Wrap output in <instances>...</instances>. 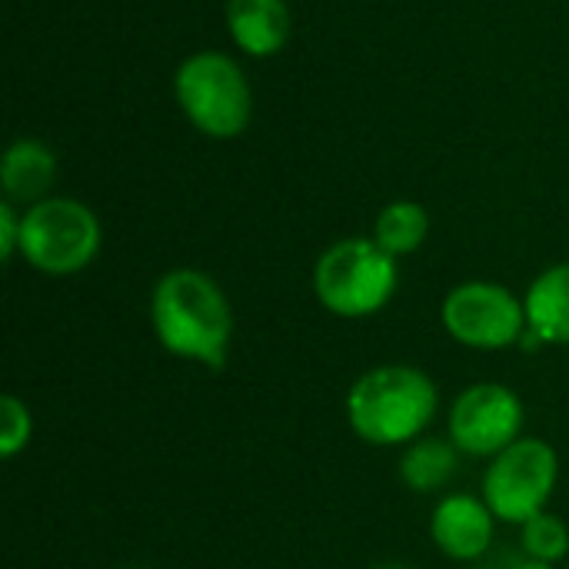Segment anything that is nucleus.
Listing matches in <instances>:
<instances>
[{
  "label": "nucleus",
  "instance_id": "obj_1",
  "mask_svg": "<svg viewBox=\"0 0 569 569\" xmlns=\"http://www.w3.org/2000/svg\"><path fill=\"white\" fill-rule=\"evenodd\" d=\"M150 323L160 347L180 360L220 370L233 340V310L220 283L193 267H177L153 283Z\"/></svg>",
  "mask_w": 569,
  "mask_h": 569
},
{
  "label": "nucleus",
  "instance_id": "obj_2",
  "mask_svg": "<svg viewBox=\"0 0 569 569\" xmlns=\"http://www.w3.org/2000/svg\"><path fill=\"white\" fill-rule=\"evenodd\" d=\"M440 410L437 383L407 363H383L360 373L347 393L350 430L370 447H410Z\"/></svg>",
  "mask_w": 569,
  "mask_h": 569
},
{
  "label": "nucleus",
  "instance_id": "obj_3",
  "mask_svg": "<svg viewBox=\"0 0 569 569\" xmlns=\"http://www.w3.org/2000/svg\"><path fill=\"white\" fill-rule=\"evenodd\" d=\"M400 270L373 237H350L323 250L313 267V293L333 317L363 320L380 313L397 293Z\"/></svg>",
  "mask_w": 569,
  "mask_h": 569
},
{
  "label": "nucleus",
  "instance_id": "obj_4",
  "mask_svg": "<svg viewBox=\"0 0 569 569\" xmlns=\"http://www.w3.org/2000/svg\"><path fill=\"white\" fill-rule=\"evenodd\" d=\"M173 93L187 120L213 140L240 137L253 113V93L240 63L217 50L187 57L173 73Z\"/></svg>",
  "mask_w": 569,
  "mask_h": 569
},
{
  "label": "nucleus",
  "instance_id": "obj_5",
  "mask_svg": "<svg viewBox=\"0 0 569 569\" xmlns=\"http://www.w3.org/2000/svg\"><path fill=\"white\" fill-rule=\"evenodd\" d=\"M97 213L70 197L30 203L20 220V257L47 277H73L100 253Z\"/></svg>",
  "mask_w": 569,
  "mask_h": 569
},
{
  "label": "nucleus",
  "instance_id": "obj_6",
  "mask_svg": "<svg viewBox=\"0 0 569 569\" xmlns=\"http://www.w3.org/2000/svg\"><path fill=\"white\" fill-rule=\"evenodd\" d=\"M560 457L540 437H520L497 453L483 473V500L497 520L523 527L540 517L557 490Z\"/></svg>",
  "mask_w": 569,
  "mask_h": 569
},
{
  "label": "nucleus",
  "instance_id": "obj_7",
  "mask_svg": "<svg viewBox=\"0 0 569 569\" xmlns=\"http://www.w3.org/2000/svg\"><path fill=\"white\" fill-rule=\"evenodd\" d=\"M440 323L463 347L507 350L527 333V307L503 283L467 280L443 297Z\"/></svg>",
  "mask_w": 569,
  "mask_h": 569
},
{
  "label": "nucleus",
  "instance_id": "obj_8",
  "mask_svg": "<svg viewBox=\"0 0 569 569\" xmlns=\"http://www.w3.org/2000/svg\"><path fill=\"white\" fill-rule=\"evenodd\" d=\"M523 403L503 383H473L450 407V443L467 457H497L523 433Z\"/></svg>",
  "mask_w": 569,
  "mask_h": 569
},
{
  "label": "nucleus",
  "instance_id": "obj_9",
  "mask_svg": "<svg viewBox=\"0 0 569 569\" xmlns=\"http://www.w3.org/2000/svg\"><path fill=\"white\" fill-rule=\"evenodd\" d=\"M493 510L483 497L473 493H450L437 503L430 517V537L437 550L450 560L470 563L480 560L493 543Z\"/></svg>",
  "mask_w": 569,
  "mask_h": 569
},
{
  "label": "nucleus",
  "instance_id": "obj_10",
  "mask_svg": "<svg viewBox=\"0 0 569 569\" xmlns=\"http://www.w3.org/2000/svg\"><path fill=\"white\" fill-rule=\"evenodd\" d=\"M227 30L250 57H273L293 33L287 0H227Z\"/></svg>",
  "mask_w": 569,
  "mask_h": 569
},
{
  "label": "nucleus",
  "instance_id": "obj_11",
  "mask_svg": "<svg viewBox=\"0 0 569 569\" xmlns=\"http://www.w3.org/2000/svg\"><path fill=\"white\" fill-rule=\"evenodd\" d=\"M57 177V157L40 140H13L0 163V187L10 203H40Z\"/></svg>",
  "mask_w": 569,
  "mask_h": 569
},
{
  "label": "nucleus",
  "instance_id": "obj_12",
  "mask_svg": "<svg viewBox=\"0 0 569 569\" xmlns=\"http://www.w3.org/2000/svg\"><path fill=\"white\" fill-rule=\"evenodd\" d=\"M527 327L543 343H569V260L543 270L527 297Z\"/></svg>",
  "mask_w": 569,
  "mask_h": 569
},
{
  "label": "nucleus",
  "instance_id": "obj_13",
  "mask_svg": "<svg viewBox=\"0 0 569 569\" xmlns=\"http://www.w3.org/2000/svg\"><path fill=\"white\" fill-rule=\"evenodd\" d=\"M460 467V450L443 437H420L400 457V480L413 493L443 490Z\"/></svg>",
  "mask_w": 569,
  "mask_h": 569
},
{
  "label": "nucleus",
  "instance_id": "obj_14",
  "mask_svg": "<svg viewBox=\"0 0 569 569\" xmlns=\"http://www.w3.org/2000/svg\"><path fill=\"white\" fill-rule=\"evenodd\" d=\"M430 233V213L417 200H393L380 210L373 223V240L390 253V257H407L423 247Z\"/></svg>",
  "mask_w": 569,
  "mask_h": 569
},
{
  "label": "nucleus",
  "instance_id": "obj_15",
  "mask_svg": "<svg viewBox=\"0 0 569 569\" xmlns=\"http://www.w3.org/2000/svg\"><path fill=\"white\" fill-rule=\"evenodd\" d=\"M523 550L537 560V563H557L569 553V530L567 523L557 513H540L533 520H527L523 527Z\"/></svg>",
  "mask_w": 569,
  "mask_h": 569
},
{
  "label": "nucleus",
  "instance_id": "obj_16",
  "mask_svg": "<svg viewBox=\"0 0 569 569\" xmlns=\"http://www.w3.org/2000/svg\"><path fill=\"white\" fill-rule=\"evenodd\" d=\"M33 437V417L20 397H3L0 400V457L13 460L20 450H27Z\"/></svg>",
  "mask_w": 569,
  "mask_h": 569
},
{
  "label": "nucleus",
  "instance_id": "obj_17",
  "mask_svg": "<svg viewBox=\"0 0 569 569\" xmlns=\"http://www.w3.org/2000/svg\"><path fill=\"white\" fill-rule=\"evenodd\" d=\"M20 220L23 213H17V207L10 200L0 203V257L13 260V253H20Z\"/></svg>",
  "mask_w": 569,
  "mask_h": 569
},
{
  "label": "nucleus",
  "instance_id": "obj_18",
  "mask_svg": "<svg viewBox=\"0 0 569 569\" xmlns=\"http://www.w3.org/2000/svg\"><path fill=\"white\" fill-rule=\"evenodd\" d=\"M377 569H407V567H400V563H387V567H377Z\"/></svg>",
  "mask_w": 569,
  "mask_h": 569
},
{
  "label": "nucleus",
  "instance_id": "obj_19",
  "mask_svg": "<svg viewBox=\"0 0 569 569\" xmlns=\"http://www.w3.org/2000/svg\"><path fill=\"white\" fill-rule=\"evenodd\" d=\"M130 569H140V567H130Z\"/></svg>",
  "mask_w": 569,
  "mask_h": 569
}]
</instances>
